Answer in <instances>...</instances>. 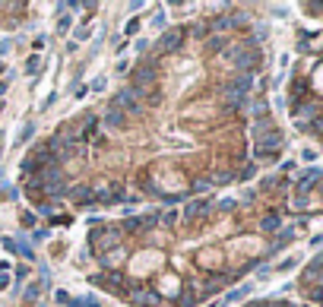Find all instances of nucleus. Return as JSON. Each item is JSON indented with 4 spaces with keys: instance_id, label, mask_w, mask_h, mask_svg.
Masks as SVG:
<instances>
[{
    "instance_id": "f257e3e1",
    "label": "nucleus",
    "mask_w": 323,
    "mask_h": 307,
    "mask_svg": "<svg viewBox=\"0 0 323 307\" xmlns=\"http://www.w3.org/2000/svg\"><path fill=\"white\" fill-rule=\"evenodd\" d=\"M111 105H114V108H124V114H133V117L143 114V101L137 98V92H133V89H121V92L114 95Z\"/></svg>"
},
{
    "instance_id": "f03ea898",
    "label": "nucleus",
    "mask_w": 323,
    "mask_h": 307,
    "mask_svg": "<svg viewBox=\"0 0 323 307\" xmlns=\"http://www.w3.org/2000/svg\"><path fill=\"white\" fill-rule=\"evenodd\" d=\"M184 38H187V32H184V29H171V32H165L162 38H159V45H156V54L181 51V48H184Z\"/></svg>"
},
{
    "instance_id": "7ed1b4c3",
    "label": "nucleus",
    "mask_w": 323,
    "mask_h": 307,
    "mask_svg": "<svg viewBox=\"0 0 323 307\" xmlns=\"http://www.w3.org/2000/svg\"><path fill=\"white\" fill-rule=\"evenodd\" d=\"M118 241H121V234L114 231V228H99V231H92V234H89L92 250H108V247H114Z\"/></svg>"
},
{
    "instance_id": "20e7f679",
    "label": "nucleus",
    "mask_w": 323,
    "mask_h": 307,
    "mask_svg": "<svg viewBox=\"0 0 323 307\" xmlns=\"http://www.w3.org/2000/svg\"><path fill=\"white\" fill-rule=\"evenodd\" d=\"M124 117H127V114L121 111V108H114V105H111L108 111H105V117H102V124H105L108 130H121V127H124Z\"/></svg>"
},
{
    "instance_id": "39448f33",
    "label": "nucleus",
    "mask_w": 323,
    "mask_h": 307,
    "mask_svg": "<svg viewBox=\"0 0 323 307\" xmlns=\"http://www.w3.org/2000/svg\"><path fill=\"white\" fill-rule=\"evenodd\" d=\"M92 282H95V285H102V288H118V285H124V279H121L118 273H102V276H92Z\"/></svg>"
},
{
    "instance_id": "423d86ee",
    "label": "nucleus",
    "mask_w": 323,
    "mask_h": 307,
    "mask_svg": "<svg viewBox=\"0 0 323 307\" xmlns=\"http://www.w3.org/2000/svg\"><path fill=\"white\" fill-rule=\"evenodd\" d=\"M67 193H70V200H73V203H80V206H92V203H95V196H89L86 187H70Z\"/></svg>"
},
{
    "instance_id": "0eeeda50",
    "label": "nucleus",
    "mask_w": 323,
    "mask_h": 307,
    "mask_svg": "<svg viewBox=\"0 0 323 307\" xmlns=\"http://www.w3.org/2000/svg\"><path fill=\"white\" fill-rule=\"evenodd\" d=\"M156 263H159V254H152V257H149V254H143V257L137 260V266H140L137 273H146V266H156Z\"/></svg>"
},
{
    "instance_id": "6e6552de",
    "label": "nucleus",
    "mask_w": 323,
    "mask_h": 307,
    "mask_svg": "<svg viewBox=\"0 0 323 307\" xmlns=\"http://www.w3.org/2000/svg\"><path fill=\"white\" fill-rule=\"evenodd\" d=\"M133 301H137L140 307H152V304H156V295H149V292H137V295H133Z\"/></svg>"
},
{
    "instance_id": "1a4fd4ad",
    "label": "nucleus",
    "mask_w": 323,
    "mask_h": 307,
    "mask_svg": "<svg viewBox=\"0 0 323 307\" xmlns=\"http://www.w3.org/2000/svg\"><path fill=\"white\" fill-rule=\"evenodd\" d=\"M222 48H228V42L222 35H213V38H209V51H222Z\"/></svg>"
},
{
    "instance_id": "9d476101",
    "label": "nucleus",
    "mask_w": 323,
    "mask_h": 307,
    "mask_svg": "<svg viewBox=\"0 0 323 307\" xmlns=\"http://www.w3.org/2000/svg\"><path fill=\"white\" fill-rule=\"evenodd\" d=\"M38 70H42V60H38V57H29V60H26V73H29V76H35Z\"/></svg>"
},
{
    "instance_id": "9b49d317",
    "label": "nucleus",
    "mask_w": 323,
    "mask_h": 307,
    "mask_svg": "<svg viewBox=\"0 0 323 307\" xmlns=\"http://www.w3.org/2000/svg\"><path fill=\"white\" fill-rule=\"evenodd\" d=\"M162 288H165V292H178V279L175 276H165L162 279Z\"/></svg>"
},
{
    "instance_id": "f8f14e48",
    "label": "nucleus",
    "mask_w": 323,
    "mask_h": 307,
    "mask_svg": "<svg viewBox=\"0 0 323 307\" xmlns=\"http://www.w3.org/2000/svg\"><path fill=\"white\" fill-rule=\"evenodd\" d=\"M32 133H35V124H26V127L19 130V142H26V139H29Z\"/></svg>"
},
{
    "instance_id": "ddd939ff",
    "label": "nucleus",
    "mask_w": 323,
    "mask_h": 307,
    "mask_svg": "<svg viewBox=\"0 0 323 307\" xmlns=\"http://www.w3.org/2000/svg\"><path fill=\"white\" fill-rule=\"evenodd\" d=\"M263 228H266V231H273V228H279V219H276V215H270V219H266V222H263Z\"/></svg>"
},
{
    "instance_id": "4468645a",
    "label": "nucleus",
    "mask_w": 323,
    "mask_h": 307,
    "mask_svg": "<svg viewBox=\"0 0 323 307\" xmlns=\"http://www.w3.org/2000/svg\"><path fill=\"white\" fill-rule=\"evenodd\" d=\"M38 292H42V282H38V285H32V288H29V295H26V298H29V301H35V298H38Z\"/></svg>"
},
{
    "instance_id": "2eb2a0df",
    "label": "nucleus",
    "mask_w": 323,
    "mask_h": 307,
    "mask_svg": "<svg viewBox=\"0 0 323 307\" xmlns=\"http://www.w3.org/2000/svg\"><path fill=\"white\" fill-rule=\"evenodd\" d=\"M67 29H70V16H64V19L57 23V32H67Z\"/></svg>"
},
{
    "instance_id": "dca6fc26",
    "label": "nucleus",
    "mask_w": 323,
    "mask_h": 307,
    "mask_svg": "<svg viewBox=\"0 0 323 307\" xmlns=\"http://www.w3.org/2000/svg\"><path fill=\"white\" fill-rule=\"evenodd\" d=\"M23 225H26V228H32V225H35V215H32V212H26V215H23Z\"/></svg>"
},
{
    "instance_id": "f3484780",
    "label": "nucleus",
    "mask_w": 323,
    "mask_h": 307,
    "mask_svg": "<svg viewBox=\"0 0 323 307\" xmlns=\"http://www.w3.org/2000/svg\"><path fill=\"white\" fill-rule=\"evenodd\" d=\"M7 285H10V279H7L4 273H0V288H7Z\"/></svg>"
},
{
    "instance_id": "a211bd4d",
    "label": "nucleus",
    "mask_w": 323,
    "mask_h": 307,
    "mask_svg": "<svg viewBox=\"0 0 323 307\" xmlns=\"http://www.w3.org/2000/svg\"><path fill=\"white\" fill-rule=\"evenodd\" d=\"M4 70H7V67H4V60H0V76H4Z\"/></svg>"
}]
</instances>
